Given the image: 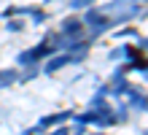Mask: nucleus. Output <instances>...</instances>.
<instances>
[{
    "label": "nucleus",
    "instance_id": "obj_2",
    "mask_svg": "<svg viewBox=\"0 0 148 135\" xmlns=\"http://www.w3.org/2000/svg\"><path fill=\"white\" fill-rule=\"evenodd\" d=\"M67 116H70V114H57V116H51V119H43L40 124H43V127H49V124H59V122H65Z\"/></svg>",
    "mask_w": 148,
    "mask_h": 135
},
{
    "label": "nucleus",
    "instance_id": "obj_5",
    "mask_svg": "<svg viewBox=\"0 0 148 135\" xmlns=\"http://www.w3.org/2000/svg\"><path fill=\"white\" fill-rule=\"evenodd\" d=\"M51 135H67V130H57V132H51Z\"/></svg>",
    "mask_w": 148,
    "mask_h": 135
},
{
    "label": "nucleus",
    "instance_id": "obj_1",
    "mask_svg": "<svg viewBox=\"0 0 148 135\" xmlns=\"http://www.w3.org/2000/svg\"><path fill=\"white\" fill-rule=\"evenodd\" d=\"M14 81H16L14 70H0V87H8V84H14Z\"/></svg>",
    "mask_w": 148,
    "mask_h": 135
},
{
    "label": "nucleus",
    "instance_id": "obj_4",
    "mask_svg": "<svg viewBox=\"0 0 148 135\" xmlns=\"http://www.w3.org/2000/svg\"><path fill=\"white\" fill-rule=\"evenodd\" d=\"M8 30H14V33H19V30H22V22H11V24H8Z\"/></svg>",
    "mask_w": 148,
    "mask_h": 135
},
{
    "label": "nucleus",
    "instance_id": "obj_3",
    "mask_svg": "<svg viewBox=\"0 0 148 135\" xmlns=\"http://www.w3.org/2000/svg\"><path fill=\"white\" fill-rule=\"evenodd\" d=\"M94 0H73V8H84V6H92Z\"/></svg>",
    "mask_w": 148,
    "mask_h": 135
}]
</instances>
